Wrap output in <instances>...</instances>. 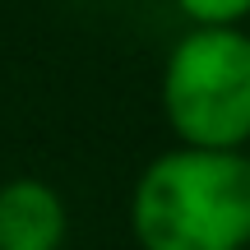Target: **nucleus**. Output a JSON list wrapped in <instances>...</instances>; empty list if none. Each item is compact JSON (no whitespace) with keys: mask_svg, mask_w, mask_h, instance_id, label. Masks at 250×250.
<instances>
[{"mask_svg":"<svg viewBox=\"0 0 250 250\" xmlns=\"http://www.w3.org/2000/svg\"><path fill=\"white\" fill-rule=\"evenodd\" d=\"M158 102L176 144L250 148V28L190 23L162 61Z\"/></svg>","mask_w":250,"mask_h":250,"instance_id":"f03ea898","label":"nucleus"},{"mask_svg":"<svg viewBox=\"0 0 250 250\" xmlns=\"http://www.w3.org/2000/svg\"><path fill=\"white\" fill-rule=\"evenodd\" d=\"M130 232L139 250H246L250 148L171 144L134 176Z\"/></svg>","mask_w":250,"mask_h":250,"instance_id":"f257e3e1","label":"nucleus"},{"mask_svg":"<svg viewBox=\"0 0 250 250\" xmlns=\"http://www.w3.org/2000/svg\"><path fill=\"white\" fill-rule=\"evenodd\" d=\"M65 236H70V208L51 181H0V250H61Z\"/></svg>","mask_w":250,"mask_h":250,"instance_id":"7ed1b4c3","label":"nucleus"},{"mask_svg":"<svg viewBox=\"0 0 250 250\" xmlns=\"http://www.w3.org/2000/svg\"><path fill=\"white\" fill-rule=\"evenodd\" d=\"M246 250H250V246H246Z\"/></svg>","mask_w":250,"mask_h":250,"instance_id":"39448f33","label":"nucleus"},{"mask_svg":"<svg viewBox=\"0 0 250 250\" xmlns=\"http://www.w3.org/2000/svg\"><path fill=\"white\" fill-rule=\"evenodd\" d=\"M190 23H246L250 0H171Z\"/></svg>","mask_w":250,"mask_h":250,"instance_id":"20e7f679","label":"nucleus"}]
</instances>
